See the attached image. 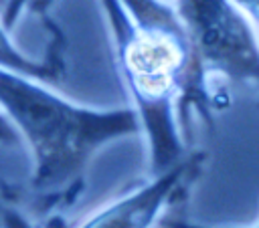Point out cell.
<instances>
[{
  "label": "cell",
  "instance_id": "cell-1",
  "mask_svg": "<svg viewBox=\"0 0 259 228\" xmlns=\"http://www.w3.org/2000/svg\"><path fill=\"white\" fill-rule=\"evenodd\" d=\"M101 6L115 67L148 145L150 174H162L188 155L182 133L188 103L204 105L186 30L176 8L162 0H101Z\"/></svg>",
  "mask_w": 259,
  "mask_h": 228
},
{
  "label": "cell",
  "instance_id": "cell-2",
  "mask_svg": "<svg viewBox=\"0 0 259 228\" xmlns=\"http://www.w3.org/2000/svg\"><path fill=\"white\" fill-rule=\"evenodd\" d=\"M0 113L30 151V180L38 194H67L79 188L99 149L142 133L130 105L115 109L81 105L38 79L2 67Z\"/></svg>",
  "mask_w": 259,
  "mask_h": 228
},
{
  "label": "cell",
  "instance_id": "cell-3",
  "mask_svg": "<svg viewBox=\"0 0 259 228\" xmlns=\"http://www.w3.org/2000/svg\"><path fill=\"white\" fill-rule=\"evenodd\" d=\"M174 8L204 87L210 75L259 85V38L233 0H176Z\"/></svg>",
  "mask_w": 259,
  "mask_h": 228
},
{
  "label": "cell",
  "instance_id": "cell-4",
  "mask_svg": "<svg viewBox=\"0 0 259 228\" xmlns=\"http://www.w3.org/2000/svg\"><path fill=\"white\" fill-rule=\"evenodd\" d=\"M202 161V153H188L174 167L152 176L87 216L77 228H160L164 214L194 182Z\"/></svg>",
  "mask_w": 259,
  "mask_h": 228
},
{
  "label": "cell",
  "instance_id": "cell-5",
  "mask_svg": "<svg viewBox=\"0 0 259 228\" xmlns=\"http://www.w3.org/2000/svg\"><path fill=\"white\" fill-rule=\"evenodd\" d=\"M0 67L20 73V75H26V77H32V79H38L42 83H53L61 75L59 65H55L51 61H34L30 56H26L20 48H16L14 42L10 40L8 28L2 22V16H0Z\"/></svg>",
  "mask_w": 259,
  "mask_h": 228
},
{
  "label": "cell",
  "instance_id": "cell-6",
  "mask_svg": "<svg viewBox=\"0 0 259 228\" xmlns=\"http://www.w3.org/2000/svg\"><path fill=\"white\" fill-rule=\"evenodd\" d=\"M233 2L245 14V18L251 22V26L259 38V0H233Z\"/></svg>",
  "mask_w": 259,
  "mask_h": 228
},
{
  "label": "cell",
  "instance_id": "cell-7",
  "mask_svg": "<svg viewBox=\"0 0 259 228\" xmlns=\"http://www.w3.org/2000/svg\"><path fill=\"white\" fill-rule=\"evenodd\" d=\"M162 228H259V220L251 226H210V224H198L182 218H164Z\"/></svg>",
  "mask_w": 259,
  "mask_h": 228
},
{
  "label": "cell",
  "instance_id": "cell-8",
  "mask_svg": "<svg viewBox=\"0 0 259 228\" xmlns=\"http://www.w3.org/2000/svg\"><path fill=\"white\" fill-rule=\"evenodd\" d=\"M18 141H20V137H18L16 129L4 117V113H0V145H16Z\"/></svg>",
  "mask_w": 259,
  "mask_h": 228
},
{
  "label": "cell",
  "instance_id": "cell-9",
  "mask_svg": "<svg viewBox=\"0 0 259 228\" xmlns=\"http://www.w3.org/2000/svg\"><path fill=\"white\" fill-rule=\"evenodd\" d=\"M26 2H28V0H10L6 12L2 14V22H4V26H6L8 30H10V28L14 26V22L18 20V16H20L22 8L26 6Z\"/></svg>",
  "mask_w": 259,
  "mask_h": 228
},
{
  "label": "cell",
  "instance_id": "cell-10",
  "mask_svg": "<svg viewBox=\"0 0 259 228\" xmlns=\"http://www.w3.org/2000/svg\"><path fill=\"white\" fill-rule=\"evenodd\" d=\"M0 228H8V226H6V216H4V208H2V204H0Z\"/></svg>",
  "mask_w": 259,
  "mask_h": 228
},
{
  "label": "cell",
  "instance_id": "cell-11",
  "mask_svg": "<svg viewBox=\"0 0 259 228\" xmlns=\"http://www.w3.org/2000/svg\"><path fill=\"white\" fill-rule=\"evenodd\" d=\"M8 4H10V0H0V16L6 12V8H8Z\"/></svg>",
  "mask_w": 259,
  "mask_h": 228
},
{
  "label": "cell",
  "instance_id": "cell-12",
  "mask_svg": "<svg viewBox=\"0 0 259 228\" xmlns=\"http://www.w3.org/2000/svg\"><path fill=\"white\" fill-rule=\"evenodd\" d=\"M160 228H162V224H160Z\"/></svg>",
  "mask_w": 259,
  "mask_h": 228
}]
</instances>
